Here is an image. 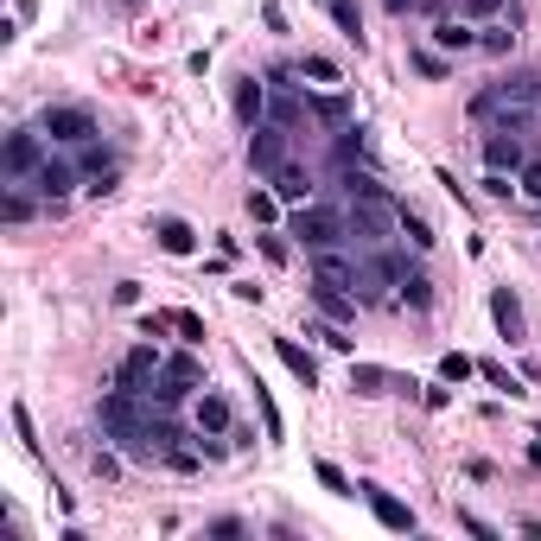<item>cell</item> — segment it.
I'll return each instance as SVG.
<instances>
[{
  "instance_id": "1",
  "label": "cell",
  "mask_w": 541,
  "mask_h": 541,
  "mask_svg": "<svg viewBox=\"0 0 541 541\" xmlns=\"http://www.w3.org/2000/svg\"><path fill=\"white\" fill-rule=\"evenodd\" d=\"M287 236L300 242V249H338V242H351V217H344L338 204H300V211L287 217Z\"/></svg>"
},
{
  "instance_id": "2",
  "label": "cell",
  "mask_w": 541,
  "mask_h": 541,
  "mask_svg": "<svg viewBox=\"0 0 541 541\" xmlns=\"http://www.w3.org/2000/svg\"><path fill=\"white\" fill-rule=\"evenodd\" d=\"M344 217H351L357 249H382V242L401 230V204L395 198H357V204H344Z\"/></svg>"
},
{
  "instance_id": "3",
  "label": "cell",
  "mask_w": 541,
  "mask_h": 541,
  "mask_svg": "<svg viewBox=\"0 0 541 541\" xmlns=\"http://www.w3.org/2000/svg\"><path fill=\"white\" fill-rule=\"evenodd\" d=\"M39 134L51 147H90L102 128H96V115L83 109V102H51V109L39 115Z\"/></svg>"
},
{
  "instance_id": "4",
  "label": "cell",
  "mask_w": 541,
  "mask_h": 541,
  "mask_svg": "<svg viewBox=\"0 0 541 541\" xmlns=\"http://www.w3.org/2000/svg\"><path fill=\"white\" fill-rule=\"evenodd\" d=\"M357 268H363V281H357V300H363V306H376L382 287H401V281H408V255H395L389 242H382V249H363Z\"/></svg>"
},
{
  "instance_id": "5",
  "label": "cell",
  "mask_w": 541,
  "mask_h": 541,
  "mask_svg": "<svg viewBox=\"0 0 541 541\" xmlns=\"http://www.w3.org/2000/svg\"><path fill=\"white\" fill-rule=\"evenodd\" d=\"M198 382H204V363H198V357H191V351H166L160 382H153V401H160V408H179Z\"/></svg>"
},
{
  "instance_id": "6",
  "label": "cell",
  "mask_w": 541,
  "mask_h": 541,
  "mask_svg": "<svg viewBox=\"0 0 541 541\" xmlns=\"http://www.w3.org/2000/svg\"><path fill=\"white\" fill-rule=\"evenodd\" d=\"M45 147H51V141H45L39 128H13V134H7V153H0V166H7V179H20V185H26L32 172L45 166Z\"/></svg>"
},
{
  "instance_id": "7",
  "label": "cell",
  "mask_w": 541,
  "mask_h": 541,
  "mask_svg": "<svg viewBox=\"0 0 541 541\" xmlns=\"http://www.w3.org/2000/svg\"><path fill=\"white\" fill-rule=\"evenodd\" d=\"M160 363H166V351H160V344H134V351L121 357V370H115V389L153 395V382H160Z\"/></svg>"
},
{
  "instance_id": "8",
  "label": "cell",
  "mask_w": 541,
  "mask_h": 541,
  "mask_svg": "<svg viewBox=\"0 0 541 541\" xmlns=\"http://www.w3.org/2000/svg\"><path fill=\"white\" fill-rule=\"evenodd\" d=\"M249 166L261 172V179H274V172L287 166V128H274V121L249 128Z\"/></svg>"
},
{
  "instance_id": "9",
  "label": "cell",
  "mask_w": 541,
  "mask_h": 541,
  "mask_svg": "<svg viewBox=\"0 0 541 541\" xmlns=\"http://www.w3.org/2000/svg\"><path fill=\"white\" fill-rule=\"evenodd\" d=\"M77 179H83V172H77V160H58V153H45V166L32 172L26 185L39 191L45 204H64V198H71V191H77Z\"/></svg>"
},
{
  "instance_id": "10",
  "label": "cell",
  "mask_w": 541,
  "mask_h": 541,
  "mask_svg": "<svg viewBox=\"0 0 541 541\" xmlns=\"http://www.w3.org/2000/svg\"><path fill=\"white\" fill-rule=\"evenodd\" d=\"M357 491H363V503L376 510V522H382V529H395V535H414V510H408V503H401L395 491H382V484H357Z\"/></svg>"
},
{
  "instance_id": "11",
  "label": "cell",
  "mask_w": 541,
  "mask_h": 541,
  "mask_svg": "<svg viewBox=\"0 0 541 541\" xmlns=\"http://www.w3.org/2000/svg\"><path fill=\"white\" fill-rule=\"evenodd\" d=\"M312 281H331V287H351V293H357L363 268H357L344 249H312Z\"/></svg>"
},
{
  "instance_id": "12",
  "label": "cell",
  "mask_w": 541,
  "mask_h": 541,
  "mask_svg": "<svg viewBox=\"0 0 541 541\" xmlns=\"http://www.w3.org/2000/svg\"><path fill=\"white\" fill-rule=\"evenodd\" d=\"M268 77H242L236 83V121L242 128H261V121H268Z\"/></svg>"
},
{
  "instance_id": "13",
  "label": "cell",
  "mask_w": 541,
  "mask_h": 541,
  "mask_svg": "<svg viewBox=\"0 0 541 541\" xmlns=\"http://www.w3.org/2000/svg\"><path fill=\"white\" fill-rule=\"evenodd\" d=\"M433 51H452V58H465V51H478V26L459 20V13H446V20H433Z\"/></svg>"
},
{
  "instance_id": "14",
  "label": "cell",
  "mask_w": 541,
  "mask_h": 541,
  "mask_svg": "<svg viewBox=\"0 0 541 541\" xmlns=\"http://www.w3.org/2000/svg\"><path fill=\"white\" fill-rule=\"evenodd\" d=\"M484 166H497V172H522V166H529V153H522V134H516V128H497L491 141H484Z\"/></svg>"
},
{
  "instance_id": "15",
  "label": "cell",
  "mask_w": 541,
  "mask_h": 541,
  "mask_svg": "<svg viewBox=\"0 0 541 541\" xmlns=\"http://www.w3.org/2000/svg\"><path fill=\"white\" fill-rule=\"evenodd\" d=\"M312 306H319V312H325V319H338V325H351L363 300H357V293H351V287H331V281H312Z\"/></svg>"
},
{
  "instance_id": "16",
  "label": "cell",
  "mask_w": 541,
  "mask_h": 541,
  "mask_svg": "<svg viewBox=\"0 0 541 541\" xmlns=\"http://www.w3.org/2000/svg\"><path fill=\"white\" fill-rule=\"evenodd\" d=\"M491 319H497V331H503V344H522V338H529V325H522V306H516L510 287L491 293Z\"/></svg>"
},
{
  "instance_id": "17",
  "label": "cell",
  "mask_w": 541,
  "mask_h": 541,
  "mask_svg": "<svg viewBox=\"0 0 541 541\" xmlns=\"http://www.w3.org/2000/svg\"><path fill=\"white\" fill-rule=\"evenodd\" d=\"M274 357L287 363V376L300 382V389H319V363H312V351H300L293 338H274Z\"/></svg>"
},
{
  "instance_id": "18",
  "label": "cell",
  "mask_w": 541,
  "mask_h": 541,
  "mask_svg": "<svg viewBox=\"0 0 541 541\" xmlns=\"http://www.w3.org/2000/svg\"><path fill=\"white\" fill-rule=\"evenodd\" d=\"M191 421H198V440H223V433H230V401L198 395V414H191Z\"/></svg>"
},
{
  "instance_id": "19",
  "label": "cell",
  "mask_w": 541,
  "mask_h": 541,
  "mask_svg": "<svg viewBox=\"0 0 541 541\" xmlns=\"http://www.w3.org/2000/svg\"><path fill=\"white\" fill-rule=\"evenodd\" d=\"M516 32H522V20H516V13H503V20H484V26H478V51L503 58V51H516Z\"/></svg>"
},
{
  "instance_id": "20",
  "label": "cell",
  "mask_w": 541,
  "mask_h": 541,
  "mask_svg": "<svg viewBox=\"0 0 541 541\" xmlns=\"http://www.w3.org/2000/svg\"><path fill=\"white\" fill-rule=\"evenodd\" d=\"M153 242H160L166 255H191V249H198V230H191L185 217H160V223H153Z\"/></svg>"
},
{
  "instance_id": "21",
  "label": "cell",
  "mask_w": 541,
  "mask_h": 541,
  "mask_svg": "<svg viewBox=\"0 0 541 541\" xmlns=\"http://www.w3.org/2000/svg\"><path fill=\"white\" fill-rule=\"evenodd\" d=\"M331 160H338V172H344V166H363V160H370V134H363L357 121H344V128H338V147H331Z\"/></svg>"
},
{
  "instance_id": "22",
  "label": "cell",
  "mask_w": 541,
  "mask_h": 541,
  "mask_svg": "<svg viewBox=\"0 0 541 541\" xmlns=\"http://www.w3.org/2000/svg\"><path fill=\"white\" fill-rule=\"evenodd\" d=\"M274 191H281V204H312V172L287 160L281 172H274Z\"/></svg>"
},
{
  "instance_id": "23",
  "label": "cell",
  "mask_w": 541,
  "mask_h": 541,
  "mask_svg": "<svg viewBox=\"0 0 541 541\" xmlns=\"http://www.w3.org/2000/svg\"><path fill=\"white\" fill-rule=\"evenodd\" d=\"M357 198H389V185L370 166H344V204H357Z\"/></svg>"
},
{
  "instance_id": "24",
  "label": "cell",
  "mask_w": 541,
  "mask_h": 541,
  "mask_svg": "<svg viewBox=\"0 0 541 541\" xmlns=\"http://www.w3.org/2000/svg\"><path fill=\"white\" fill-rule=\"evenodd\" d=\"M300 77L312 83V90H344V71L331 58H319V51H306V58H300Z\"/></svg>"
},
{
  "instance_id": "25",
  "label": "cell",
  "mask_w": 541,
  "mask_h": 541,
  "mask_svg": "<svg viewBox=\"0 0 541 541\" xmlns=\"http://www.w3.org/2000/svg\"><path fill=\"white\" fill-rule=\"evenodd\" d=\"M389 306H408V312H427L433 306V281H427V274L421 268H408V281H401V293H395V300Z\"/></svg>"
},
{
  "instance_id": "26",
  "label": "cell",
  "mask_w": 541,
  "mask_h": 541,
  "mask_svg": "<svg viewBox=\"0 0 541 541\" xmlns=\"http://www.w3.org/2000/svg\"><path fill=\"white\" fill-rule=\"evenodd\" d=\"M325 13H331V26H338L351 45H363V7L357 0H325Z\"/></svg>"
},
{
  "instance_id": "27",
  "label": "cell",
  "mask_w": 541,
  "mask_h": 541,
  "mask_svg": "<svg viewBox=\"0 0 541 541\" xmlns=\"http://www.w3.org/2000/svg\"><path fill=\"white\" fill-rule=\"evenodd\" d=\"M351 389L357 395H395V376L376 370V363H351Z\"/></svg>"
},
{
  "instance_id": "28",
  "label": "cell",
  "mask_w": 541,
  "mask_h": 541,
  "mask_svg": "<svg viewBox=\"0 0 541 541\" xmlns=\"http://www.w3.org/2000/svg\"><path fill=\"white\" fill-rule=\"evenodd\" d=\"M300 96L306 90H274L268 96V121H274V128H300Z\"/></svg>"
},
{
  "instance_id": "29",
  "label": "cell",
  "mask_w": 541,
  "mask_h": 541,
  "mask_svg": "<svg viewBox=\"0 0 541 541\" xmlns=\"http://www.w3.org/2000/svg\"><path fill=\"white\" fill-rule=\"evenodd\" d=\"M503 13H516L510 0H459V20H471V26H484V20H503Z\"/></svg>"
},
{
  "instance_id": "30",
  "label": "cell",
  "mask_w": 541,
  "mask_h": 541,
  "mask_svg": "<svg viewBox=\"0 0 541 541\" xmlns=\"http://www.w3.org/2000/svg\"><path fill=\"white\" fill-rule=\"evenodd\" d=\"M401 236H408L414 249H433V223L421 211H408V204H401Z\"/></svg>"
},
{
  "instance_id": "31",
  "label": "cell",
  "mask_w": 541,
  "mask_h": 541,
  "mask_svg": "<svg viewBox=\"0 0 541 541\" xmlns=\"http://www.w3.org/2000/svg\"><path fill=\"white\" fill-rule=\"evenodd\" d=\"M312 478H319V484H325V491H331V497H357V484H351V478H344V471H338V465H331V459H319V465H312Z\"/></svg>"
},
{
  "instance_id": "32",
  "label": "cell",
  "mask_w": 541,
  "mask_h": 541,
  "mask_svg": "<svg viewBox=\"0 0 541 541\" xmlns=\"http://www.w3.org/2000/svg\"><path fill=\"white\" fill-rule=\"evenodd\" d=\"M312 115H319V121H331V128H344V121H351V102H344L338 90H325L319 102H312Z\"/></svg>"
},
{
  "instance_id": "33",
  "label": "cell",
  "mask_w": 541,
  "mask_h": 541,
  "mask_svg": "<svg viewBox=\"0 0 541 541\" xmlns=\"http://www.w3.org/2000/svg\"><path fill=\"white\" fill-rule=\"evenodd\" d=\"M249 217L261 223V230H268V223L281 217V191H249Z\"/></svg>"
},
{
  "instance_id": "34",
  "label": "cell",
  "mask_w": 541,
  "mask_h": 541,
  "mask_svg": "<svg viewBox=\"0 0 541 541\" xmlns=\"http://www.w3.org/2000/svg\"><path fill=\"white\" fill-rule=\"evenodd\" d=\"M166 319H172V331H179V338H185V344H204V319H198V312H185V306H172V312H166Z\"/></svg>"
},
{
  "instance_id": "35",
  "label": "cell",
  "mask_w": 541,
  "mask_h": 541,
  "mask_svg": "<svg viewBox=\"0 0 541 541\" xmlns=\"http://www.w3.org/2000/svg\"><path fill=\"white\" fill-rule=\"evenodd\" d=\"M255 408H261V433H268V440H281V408H274V395L261 389V382H255Z\"/></svg>"
},
{
  "instance_id": "36",
  "label": "cell",
  "mask_w": 541,
  "mask_h": 541,
  "mask_svg": "<svg viewBox=\"0 0 541 541\" xmlns=\"http://www.w3.org/2000/svg\"><path fill=\"white\" fill-rule=\"evenodd\" d=\"M478 185H484V198H497V204H510V191H516V185H510V172H497V166H484V179H478Z\"/></svg>"
},
{
  "instance_id": "37",
  "label": "cell",
  "mask_w": 541,
  "mask_h": 541,
  "mask_svg": "<svg viewBox=\"0 0 541 541\" xmlns=\"http://www.w3.org/2000/svg\"><path fill=\"white\" fill-rule=\"evenodd\" d=\"M471 370H478V363H471L465 351H446V357H440V376H446V382H465Z\"/></svg>"
},
{
  "instance_id": "38",
  "label": "cell",
  "mask_w": 541,
  "mask_h": 541,
  "mask_svg": "<svg viewBox=\"0 0 541 541\" xmlns=\"http://www.w3.org/2000/svg\"><path fill=\"white\" fill-rule=\"evenodd\" d=\"M516 191H522V198H535V204H541V160H529V166L516 172Z\"/></svg>"
},
{
  "instance_id": "39",
  "label": "cell",
  "mask_w": 541,
  "mask_h": 541,
  "mask_svg": "<svg viewBox=\"0 0 541 541\" xmlns=\"http://www.w3.org/2000/svg\"><path fill=\"white\" fill-rule=\"evenodd\" d=\"M13 433L26 440V452H39V433H32V414H26V401H13Z\"/></svg>"
},
{
  "instance_id": "40",
  "label": "cell",
  "mask_w": 541,
  "mask_h": 541,
  "mask_svg": "<svg viewBox=\"0 0 541 541\" xmlns=\"http://www.w3.org/2000/svg\"><path fill=\"white\" fill-rule=\"evenodd\" d=\"M90 471H96V478H102V484H109V478H121V459H115V452H109V446H102V452H90Z\"/></svg>"
},
{
  "instance_id": "41",
  "label": "cell",
  "mask_w": 541,
  "mask_h": 541,
  "mask_svg": "<svg viewBox=\"0 0 541 541\" xmlns=\"http://www.w3.org/2000/svg\"><path fill=\"white\" fill-rule=\"evenodd\" d=\"M414 71H421V77H446V58H440V51H414Z\"/></svg>"
},
{
  "instance_id": "42",
  "label": "cell",
  "mask_w": 541,
  "mask_h": 541,
  "mask_svg": "<svg viewBox=\"0 0 541 541\" xmlns=\"http://www.w3.org/2000/svg\"><path fill=\"white\" fill-rule=\"evenodd\" d=\"M255 249H261V255H268V261H274V268H281V261H287V242H281V236H274V230H268V236H255Z\"/></svg>"
},
{
  "instance_id": "43",
  "label": "cell",
  "mask_w": 541,
  "mask_h": 541,
  "mask_svg": "<svg viewBox=\"0 0 541 541\" xmlns=\"http://www.w3.org/2000/svg\"><path fill=\"white\" fill-rule=\"evenodd\" d=\"M459 529H465V535H497L491 522H484V516H471V510H459Z\"/></svg>"
},
{
  "instance_id": "44",
  "label": "cell",
  "mask_w": 541,
  "mask_h": 541,
  "mask_svg": "<svg viewBox=\"0 0 541 541\" xmlns=\"http://www.w3.org/2000/svg\"><path fill=\"white\" fill-rule=\"evenodd\" d=\"M484 376H491V382H497V389H510V395H522V389H516V376H510V370H497V363H484Z\"/></svg>"
},
{
  "instance_id": "45",
  "label": "cell",
  "mask_w": 541,
  "mask_h": 541,
  "mask_svg": "<svg viewBox=\"0 0 541 541\" xmlns=\"http://www.w3.org/2000/svg\"><path fill=\"white\" fill-rule=\"evenodd\" d=\"M421 401H427V408H446V401H452V395H446V376L433 382V389H421Z\"/></svg>"
},
{
  "instance_id": "46",
  "label": "cell",
  "mask_w": 541,
  "mask_h": 541,
  "mask_svg": "<svg viewBox=\"0 0 541 541\" xmlns=\"http://www.w3.org/2000/svg\"><path fill=\"white\" fill-rule=\"evenodd\" d=\"M13 7H20V20H32V13H39V0H13Z\"/></svg>"
},
{
  "instance_id": "47",
  "label": "cell",
  "mask_w": 541,
  "mask_h": 541,
  "mask_svg": "<svg viewBox=\"0 0 541 541\" xmlns=\"http://www.w3.org/2000/svg\"><path fill=\"white\" fill-rule=\"evenodd\" d=\"M529 465H535V471H541V433H535V446H529Z\"/></svg>"
}]
</instances>
